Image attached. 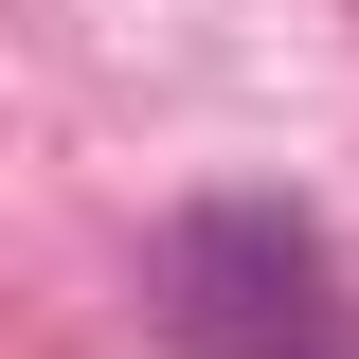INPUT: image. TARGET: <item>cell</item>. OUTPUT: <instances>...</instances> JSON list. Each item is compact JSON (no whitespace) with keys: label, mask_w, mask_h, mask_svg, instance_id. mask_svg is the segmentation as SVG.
<instances>
[{"label":"cell","mask_w":359,"mask_h":359,"mask_svg":"<svg viewBox=\"0 0 359 359\" xmlns=\"http://www.w3.org/2000/svg\"><path fill=\"white\" fill-rule=\"evenodd\" d=\"M162 341L180 359H359V287L306 198H198L162 233Z\"/></svg>","instance_id":"obj_1"}]
</instances>
